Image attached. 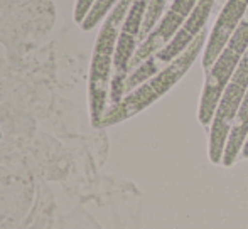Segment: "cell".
<instances>
[{"mask_svg":"<svg viewBox=\"0 0 248 229\" xmlns=\"http://www.w3.org/2000/svg\"><path fill=\"white\" fill-rule=\"evenodd\" d=\"M96 0H76L75 3V10H73V17H75V22L81 24L85 20V17L88 15V12L92 10L93 3Z\"/></svg>","mask_w":248,"mask_h":229,"instance_id":"cell-11","label":"cell"},{"mask_svg":"<svg viewBox=\"0 0 248 229\" xmlns=\"http://www.w3.org/2000/svg\"><path fill=\"white\" fill-rule=\"evenodd\" d=\"M134 0H118V3L105 17L96 37L93 49L92 64H90L88 79V100L92 125L100 128L101 118L107 113V103L110 100L111 71H113L115 47H117L118 34L124 24L127 12Z\"/></svg>","mask_w":248,"mask_h":229,"instance_id":"cell-1","label":"cell"},{"mask_svg":"<svg viewBox=\"0 0 248 229\" xmlns=\"http://www.w3.org/2000/svg\"><path fill=\"white\" fill-rule=\"evenodd\" d=\"M0 137H2V135H0Z\"/></svg>","mask_w":248,"mask_h":229,"instance_id":"cell-13","label":"cell"},{"mask_svg":"<svg viewBox=\"0 0 248 229\" xmlns=\"http://www.w3.org/2000/svg\"><path fill=\"white\" fill-rule=\"evenodd\" d=\"M117 3H118V0H96V2L93 3L92 10L88 12V15L85 17V20L79 24V27H81L83 30H92L93 27H96L100 22H103L105 17L110 14V10L113 9Z\"/></svg>","mask_w":248,"mask_h":229,"instance_id":"cell-10","label":"cell"},{"mask_svg":"<svg viewBox=\"0 0 248 229\" xmlns=\"http://www.w3.org/2000/svg\"><path fill=\"white\" fill-rule=\"evenodd\" d=\"M242 155L243 158H248V137H247V142H245V145H243V148H242Z\"/></svg>","mask_w":248,"mask_h":229,"instance_id":"cell-12","label":"cell"},{"mask_svg":"<svg viewBox=\"0 0 248 229\" xmlns=\"http://www.w3.org/2000/svg\"><path fill=\"white\" fill-rule=\"evenodd\" d=\"M248 12V0H228L225 7L219 12L215 26L211 29L208 41H206V49L202 54V68L206 71L211 69L215 61L221 54L223 47L230 41L232 34L238 27V24L243 20V17Z\"/></svg>","mask_w":248,"mask_h":229,"instance_id":"cell-8","label":"cell"},{"mask_svg":"<svg viewBox=\"0 0 248 229\" xmlns=\"http://www.w3.org/2000/svg\"><path fill=\"white\" fill-rule=\"evenodd\" d=\"M247 137H248V91L242 106H240V112L235 118V123H233L232 131H230L228 142H226L225 154H223V160H221V164L225 167H232L236 162L238 155L242 154V148L247 142Z\"/></svg>","mask_w":248,"mask_h":229,"instance_id":"cell-9","label":"cell"},{"mask_svg":"<svg viewBox=\"0 0 248 229\" xmlns=\"http://www.w3.org/2000/svg\"><path fill=\"white\" fill-rule=\"evenodd\" d=\"M147 0H134L127 12L120 34H118L117 47L113 57V76L110 85V103L118 105L125 96V83L130 72V62L137 53L139 36H140L142 22H144Z\"/></svg>","mask_w":248,"mask_h":229,"instance_id":"cell-6","label":"cell"},{"mask_svg":"<svg viewBox=\"0 0 248 229\" xmlns=\"http://www.w3.org/2000/svg\"><path fill=\"white\" fill-rule=\"evenodd\" d=\"M213 5H215V0H199L196 9H194L193 14L189 15V19L183 24V27L177 30L176 36L169 41V44L164 46L162 49L157 54H154L152 57L145 59L140 66H137V68L128 74L127 83H125V95L134 91L137 86L145 83L149 78H152L154 74H157V72L162 69V66L172 62L174 59L179 57L181 54L193 44V41L204 30V26H206V22H208V17H209V14H211Z\"/></svg>","mask_w":248,"mask_h":229,"instance_id":"cell-4","label":"cell"},{"mask_svg":"<svg viewBox=\"0 0 248 229\" xmlns=\"http://www.w3.org/2000/svg\"><path fill=\"white\" fill-rule=\"evenodd\" d=\"M199 0H174L167 9L166 15L160 19L159 26L147 36V39L137 47L134 59L130 62V71H134L137 66H140L145 59L157 54L164 46L169 44V41L176 36L177 30L183 27V24L189 19L193 10L196 9Z\"/></svg>","mask_w":248,"mask_h":229,"instance_id":"cell-7","label":"cell"},{"mask_svg":"<svg viewBox=\"0 0 248 229\" xmlns=\"http://www.w3.org/2000/svg\"><path fill=\"white\" fill-rule=\"evenodd\" d=\"M204 46H206V29L199 34L196 39L193 41V44L179 57H176L172 62H169L166 68H162L157 74L149 78L140 86H137L134 91L125 95L124 100L118 105L110 106L107 110V113H105V116L101 118L100 128L117 125L120 121L127 120V118L134 116V114L140 113L142 110L150 106L154 101H157L160 96L166 95L189 71V68L196 61V57L199 56V53H201Z\"/></svg>","mask_w":248,"mask_h":229,"instance_id":"cell-2","label":"cell"},{"mask_svg":"<svg viewBox=\"0 0 248 229\" xmlns=\"http://www.w3.org/2000/svg\"><path fill=\"white\" fill-rule=\"evenodd\" d=\"M248 91V51L242 59L240 66L236 68L235 74L226 85L221 98H219L218 108L215 112L209 130V160L213 164H221L223 154H225L226 142H228L230 131L235 123V118L240 112L245 95Z\"/></svg>","mask_w":248,"mask_h":229,"instance_id":"cell-5","label":"cell"},{"mask_svg":"<svg viewBox=\"0 0 248 229\" xmlns=\"http://www.w3.org/2000/svg\"><path fill=\"white\" fill-rule=\"evenodd\" d=\"M248 51V12L243 17V20L238 24L235 32L232 34L230 41L226 46L223 47L221 54L211 66L208 71L204 81V88L201 93V100H199V112L198 118L201 125H211L215 112L218 108L219 98H221L223 91H225L226 85L235 74L236 68L240 66L242 59L245 57Z\"/></svg>","mask_w":248,"mask_h":229,"instance_id":"cell-3","label":"cell"}]
</instances>
